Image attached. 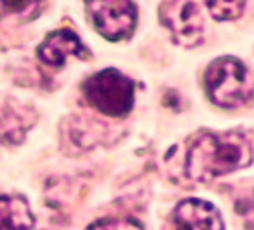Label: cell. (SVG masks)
Masks as SVG:
<instances>
[{"label": "cell", "mask_w": 254, "mask_h": 230, "mask_svg": "<svg viewBox=\"0 0 254 230\" xmlns=\"http://www.w3.org/2000/svg\"><path fill=\"white\" fill-rule=\"evenodd\" d=\"M86 12L94 29L108 41H122L130 37L136 29L138 8L128 0H102V2H86Z\"/></svg>", "instance_id": "cell-4"}, {"label": "cell", "mask_w": 254, "mask_h": 230, "mask_svg": "<svg viewBox=\"0 0 254 230\" xmlns=\"http://www.w3.org/2000/svg\"><path fill=\"white\" fill-rule=\"evenodd\" d=\"M161 25L181 47L203 43V20L197 2H163L159 8Z\"/></svg>", "instance_id": "cell-5"}, {"label": "cell", "mask_w": 254, "mask_h": 230, "mask_svg": "<svg viewBox=\"0 0 254 230\" xmlns=\"http://www.w3.org/2000/svg\"><path fill=\"white\" fill-rule=\"evenodd\" d=\"M203 90L216 106L240 108L252 98V72L238 57H220L207 66Z\"/></svg>", "instance_id": "cell-2"}, {"label": "cell", "mask_w": 254, "mask_h": 230, "mask_svg": "<svg viewBox=\"0 0 254 230\" xmlns=\"http://www.w3.org/2000/svg\"><path fill=\"white\" fill-rule=\"evenodd\" d=\"M88 106L104 116L122 118L134 106V81L114 68L90 76L81 86Z\"/></svg>", "instance_id": "cell-3"}, {"label": "cell", "mask_w": 254, "mask_h": 230, "mask_svg": "<svg viewBox=\"0 0 254 230\" xmlns=\"http://www.w3.org/2000/svg\"><path fill=\"white\" fill-rule=\"evenodd\" d=\"M173 222L177 230H224L220 210L199 198L179 202L173 210Z\"/></svg>", "instance_id": "cell-7"}, {"label": "cell", "mask_w": 254, "mask_h": 230, "mask_svg": "<svg viewBox=\"0 0 254 230\" xmlns=\"http://www.w3.org/2000/svg\"><path fill=\"white\" fill-rule=\"evenodd\" d=\"M33 226L35 216L23 196H0V230H31Z\"/></svg>", "instance_id": "cell-8"}, {"label": "cell", "mask_w": 254, "mask_h": 230, "mask_svg": "<svg viewBox=\"0 0 254 230\" xmlns=\"http://www.w3.org/2000/svg\"><path fill=\"white\" fill-rule=\"evenodd\" d=\"M47 2H0V20L2 18H14L18 23H29V18H35L43 12Z\"/></svg>", "instance_id": "cell-9"}, {"label": "cell", "mask_w": 254, "mask_h": 230, "mask_svg": "<svg viewBox=\"0 0 254 230\" xmlns=\"http://www.w3.org/2000/svg\"><path fill=\"white\" fill-rule=\"evenodd\" d=\"M37 55L49 68H63L69 57L90 59V49L81 43V39L69 29H57L45 37V41L37 47Z\"/></svg>", "instance_id": "cell-6"}, {"label": "cell", "mask_w": 254, "mask_h": 230, "mask_svg": "<svg viewBox=\"0 0 254 230\" xmlns=\"http://www.w3.org/2000/svg\"><path fill=\"white\" fill-rule=\"evenodd\" d=\"M88 230H144V226L132 218H104L90 224Z\"/></svg>", "instance_id": "cell-11"}, {"label": "cell", "mask_w": 254, "mask_h": 230, "mask_svg": "<svg viewBox=\"0 0 254 230\" xmlns=\"http://www.w3.org/2000/svg\"><path fill=\"white\" fill-rule=\"evenodd\" d=\"M252 163L250 135L203 133L199 135L185 157V171L193 181H211L216 177L238 171Z\"/></svg>", "instance_id": "cell-1"}, {"label": "cell", "mask_w": 254, "mask_h": 230, "mask_svg": "<svg viewBox=\"0 0 254 230\" xmlns=\"http://www.w3.org/2000/svg\"><path fill=\"white\" fill-rule=\"evenodd\" d=\"M216 20H234L246 10V2H203Z\"/></svg>", "instance_id": "cell-10"}]
</instances>
